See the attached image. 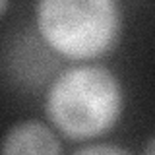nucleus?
I'll return each instance as SVG.
<instances>
[{
    "label": "nucleus",
    "mask_w": 155,
    "mask_h": 155,
    "mask_svg": "<svg viewBox=\"0 0 155 155\" xmlns=\"http://www.w3.org/2000/svg\"><path fill=\"white\" fill-rule=\"evenodd\" d=\"M35 21L43 43L68 60L110 52L122 29L116 0H37Z\"/></svg>",
    "instance_id": "2"
},
{
    "label": "nucleus",
    "mask_w": 155,
    "mask_h": 155,
    "mask_svg": "<svg viewBox=\"0 0 155 155\" xmlns=\"http://www.w3.org/2000/svg\"><path fill=\"white\" fill-rule=\"evenodd\" d=\"M0 153H35V155H56L62 153L58 136L41 120H21L14 124L2 138Z\"/></svg>",
    "instance_id": "3"
},
{
    "label": "nucleus",
    "mask_w": 155,
    "mask_h": 155,
    "mask_svg": "<svg viewBox=\"0 0 155 155\" xmlns=\"http://www.w3.org/2000/svg\"><path fill=\"white\" fill-rule=\"evenodd\" d=\"M76 155H97V153H130L128 147L122 145H113V143H85L74 149Z\"/></svg>",
    "instance_id": "4"
},
{
    "label": "nucleus",
    "mask_w": 155,
    "mask_h": 155,
    "mask_svg": "<svg viewBox=\"0 0 155 155\" xmlns=\"http://www.w3.org/2000/svg\"><path fill=\"white\" fill-rule=\"evenodd\" d=\"M122 109L124 91L118 78L99 64L64 70L52 81L45 99L47 118L74 142H87L110 132Z\"/></svg>",
    "instance_id": "1"
},
{
    "label": "nucleus",
    "mask_w": 155,
    "mask_h": 155,
    "mask_svg": "<svg viewBox=\"0 0 155 155\" xmlns=\"http://www.w3.org/2000/svg\"><path fill=\"white\" fill-rule=\"evenodd\" d=\"M143 153L155 155V136H151V138L147 140V143H145V147H143Z\"/></svg>",
    "instance_id": "5"
},
{
    "label": "nucleus",
    "mask_w": 155,
    "mask_h": 155,
    "mask_svg": "<svg viewBox=\"0 0 155 155\" xmlns=\"http://www.w3.org/2000/svg\"><path fill=\"white\" fill-rule=\"evenodd\" d=\"M8 4H10V0H0V18L6 14V10H8Z\"/></svg>",
    "instance_id": "6"
}]
</instances>
